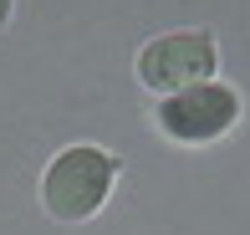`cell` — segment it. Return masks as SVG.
I'll return each mask as SVG.
<instances>
[{
    "instance_id": "6da1fadb",
    "label": "cell",
    "mask_w": 250,
    "mask_h": 235,
    "mask_svg": "<svg viewBox=\"0 0 250 235\" xmlns=\"http://www.w3.org/2000/svg\"><path fill=\"white\" fill-rule=\"evenodd\" d=\"M112 179H118V159L92 149V143H72L51 159V169L41 174V205L51 220L62 225H82L92 220L112 194Z\"/></svg>"
},
{
    "instance_id": "7a4b0ae2",
    "label": "cell",
    "mask_w": 250,
    "mask_h": 235,
    "mask_svg": "<svg viewBox=\"0 0 250 235\" xmlns=\"http://www.w3.org/2000/svg\"><path fill=\"white\" fill-rule=\"evenodd\" d=\"M214 66H220V51L204 31H168L138 51V82L158 97H174L199 82H214Z\"/></svg>"
},
{
    "instance_id": "3957f363",
    "label": "cell",
    "mask_w": 250,
    "mask_h": 235,
    "mask_svg": "<svg viewBox=\"0 0 250 235\" xmlns=\"http://www.w3.org/2000/svg\"><path fill=\"white\" fill-rule=\"evenodd\" d=\"M240 123V97L225 82H199L158 103V128L174 143H214Z\"/></svg>"
},
{
    "instance_id": "277c9868",
    "label": "cell",
    "mask_w": 250,
    "mask_h": 235,
    "mask_svg": "<svg viewBox=\"0 0 250 235\" xmlns=\"http://www.w3.org/2000/svg\"><path fill=\"white\" fill-rule=\"evenodd\" d=\"M5 21H10V0H0V31H5Z\"/></svg>"
}]
</instances>
